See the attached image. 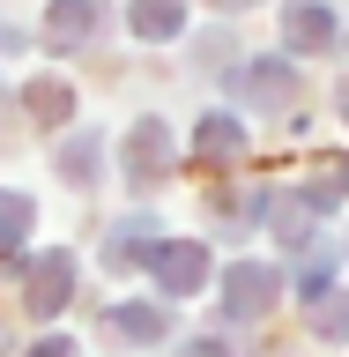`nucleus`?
Masks as SVG:
<instances>
[{
    "label": "nucleus",
    "mask_w": 349,
    "mask_h": 357,
    "mask_svg": "<svg viewBox=\"0 0 349 357\" xmlns=\"http://www.w3.org/2000/svg\"><path fill=\"white\" fill-rule=\"evenodd\" d=\"M141 268L156 275L164 298H194V290L208 283V238H156Z\"/></svg>",
    "instance_id": "nucleus-1"
},
{
    "label": "nucleus",
    "mask_w": 349,
    "mask_h": 357,
    "mask_svg": "<svg viewBox=\"0 0 349 357\" xmlns=\"http://www.w3.org/2000/svg\"><path fill=\"white\" fill-rule=\"evenodd\" d=\"M275 290H283V268L231 261V268H223V320H261V312L275 305Z\"/></svg>",
    "instance_id": "nucleus-2"
},
{
    "label": "nucleus",
    "mask_w": 349,
    "mask_h": 357,
    "mask_svg": "<svg viewBox=\"0 0 349 357\" xmlns=\"http://www.w3.org/2000/svg\"><path fill=\"white\" fill-rule=\"evenodd\" d=\"M67 298H75V253H38V261L22 268V305L38 312V320H52Z\"/></svg>",
    "instance_id": "nucleus-3"
},
{
    "label": "nucleus",
    "mask_w": 349,
    "mask_h": 357,
    "mask_svg": "<svg viewBox=\"0 0 349 357\" xmlns=\"http://www.w3.org/2000/svg\"><path fill=\"white\" fill-rule=\"evenodd\" d=\"M171 172V134H164V119H141V127L127 134V178L134 186H149V178Z\"/></svg>",
    "instance_id": "nucleus-4"
},
{
    "label": "nucleus",
    "mask_w": 349,
    "mask_h": 357,
    "mask_svg": "<svg viewBox=\"0 0 349 357\" xmlns=\"http://www.w3.org/2000/svg\"><path fill=\"white\" fill-rule=\"evenodd\" d=\"M283 45L290 52H327L334 45V15L320 8V0H290L283 8Z\"/></svg>",
    "instance_id": "nucleus-5"
},
{
    "label": "nucleus",
    "mask_w": 349,
    "mask_h": 357,
    "mask_svg": "<svg viewBox=\"0 0 349 357\" xmlns=\"http://www.w3.org/2000/svg\"><path fill=\"white\" fill-rule=\"evenodd\" d=\"M97 0H52V15H45V45H60V52H75V45L97 38Z\"/></svg>",
    "instance_id": "nucleus-6"
},
{
    "label": "nucleus",
    "mask_w": 349,
    "mask_h": 357,
    "mask_svg": "<svg viewBox=\"0 0 349 357\" xmlns=\"http://www.w3.org/2000/svg\"><path fill=\"white\" fill-rule=\"evenodd\" d=\"M104 328L119 335V342H141V350H149V342H164V335H171V312H164V305H111Z\"/></svg>",
    "instance_id": "nucleus-7"
},
{
    "label": "nucleus",
    "mask_w": 349,
    "mask_h": 357,
    "mask_svg": "<svg viewBox=\"0 0 349 357\" xmlns=\"http://www.w3.org/2000/svg\"><path fill=\"white\" fill-rule=\"evenodd\" d=\"M164 238L156 231V216H127V223H111V245H104V268H141L149 261V245Z\"/></svg>",
    "instance_id": "nucleus-8"
},
{
    "label": "nucleus",
    "mask_w": 349,
    "mask_h": 357,
    "mask_svg": "<svg viewBox=\"0 0 349 357\" xmlns=\"http://www.w3.org/2000/svg\"><path fill=\"white\" fill-rule=\"evenodd\" d=\"M238 89L253 97V105H290V97H297V82H290V67H283V60H275V67H245Z\"/></svg>",
    "instance_id": "nucleus-9"
},
{
    "label": "nucleus",
    "mask_w": 349,
    "mask_h": 357,
    "mask_svg": "<svg viewBox=\"0 0 349 357\" xmlns=\"http://www.w3.org/2000/svg\"><path fill=\"white\" fill-rule=\"evenodd\" d=\"M22 105L38 112L45 127H67V119H75V89H67V82H30V89H22Z\"/></svg>",
    "instance_id": "nucleus-10"
},
{
    "label": "nucleus",
    "mask_w": 349,
    "mask_h": 357,
    "mask_svg": "<svg viewBox=\"0 0 349 357\" xmlns=\"http://www.w3.org/2000/svg\"><path fill=\"white\" fill-rule=\"evenodd\" d=\"M194 149H201V156H216V164H223V156H238V149H245V127L231 119V112H216V119H201Z\"/></svg>",
    "instance_id": "nucleus-11"
},
{
    "label": "nucleus",
    "mask_w": 349,
    "mask_h": 357,
    "mask_svg": "<svg viewBox=\"0 0 349 357\" xmlns=\"http://www.w3.org/2000/svg\"><path fill=\"white\" fill-rule=\"evenodd\" d=\"M305 320H312V335L342 342V335H349V298H342V290H320V298H305Z\"/></svg>",
    "instance_id": "nucleus-12"
},
{
    "label": "nucleus",
    "mask_w": 349,
    "mask_h": 357,
    "mask_svg": "<svg viewBox=\"0 0 349 357\" xmlns=\"http://www.w3.org/2000/svg\"><path fill=\"white\" fill-rule=\"evenodd\" d=\"M97 164H104V142H97V134H75V142H60V172L75 178V186H89V178H97Z\"/></svg>",
    "instance_id": "nucleus-13"
},
{
    "label": "nucleus",
    "mask_w": 349,
    "mask_h": 357,
    "mask_svg": "<svg viewBox=\"0 0 349 357\" xmlns=\"http://www.w3.org/2000/svg\"><path fill=\"white\" fill-rule=\"evenodd\" d=\"M30 223H38V208H30V194H8V186H0V253L30 238Z\"/></svg>",
    "instance_id": "nucleus-14"
},
{
    "label": "nucleus",
    "mask_w": 349,
    "mask_h": 357,
    "mask_svg": "<svg viewBox=\"0 0 349 357\" xmlns=\"http://www.w3.org/2000/svg\"><path fill=\"white\" fill-rule=\"evenodd\" d=\"M178 22H186L178 0H134V30H141V38H171Z\"/></svg>",
    "instance_id": "nucleus-15"
},
{
    "label": "nucleus",
    "mask_w": 349,
    "mask_h": 357,
    "mask_svg": "<svg viewBox=\"0 0 349 357\" xmlns=\"http://www.w3.org/2000/svg\"><path fill=\"white\" fill-rule=\"evenodd\" d=\"M30 357H82V350H75L67 335H45V342H30Z\"/></svg>",
    "instance_id": "nucleus-16"
},
{
    "label": "nucleus",
    "mask_w": 349,
    "mask_h": 357,
    "mask_svg": "<svg viewBox=\"0 0 349 357\" xmlns=\"http://www.w3.org/2000/svg\"><path fill=\"white\" fill-rule=\"evenodd\" d=\"M186 357H231V350H223V342H208V335H201V342H186Z\"/></svg>",
    "instance_id": "nucleus-17"
},
{
    "label": "nucleus",
    "mask_w": 349,
    "mask_h": 357,
    "mask_svg": "<svg viewBox=\"0 0 349 357\" xmlns=\"http://www.w3.org/2000/svg\"><path fill=\"white\" fill-rule=\"evenodd\" d=\"M0 45H15V30H8V22H0Z\"/></svg>",
    "instance_id": "nucleus-18"
},
{
    "label": "nucleus",
    "mask_w": 349,
    "mask_h": 357,
    "mask_svg": "<svg viewBox=\"0 0 349 357\" xmlns=\"http://www.w3.org/2000/svg\"><path fill=\"white\" fill-rule=\"evenodd\" d=\"M334 172H342V186H349V156H342V164H334Z\"/></svg>",
    "instance_id": "nucleus-19"
},
{
    "label": "nucleus",
    "mask_w": 349,
    "mask_h": 357,
    "mask_svg": "<svg viewBox=\"0 0 349 357\" xmlns=\"http://www.w3.org/2000/svg\"><path fill=\"white\" fill-rule=\"evenodd\" d=\"M342 119H349V82H342Z\"/></svg>",
    "instance_id": "nucleus-20"
}]
</instances>
